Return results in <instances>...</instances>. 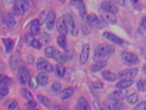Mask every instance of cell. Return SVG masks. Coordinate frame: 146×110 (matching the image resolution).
<instances>
[{
	"label": "cell",
	"instance_id": "obj_19",
	"mask_svg": "<svg viewBox=\"0 0 146 110\" xmlns=\"http://www.w3.org/2000/svg\"><path fill=\"white\" fill-rule=\"evenodd\" d=\"M74 93V87H67L65 88L64 90L60 93V98L62 100H65V99H68L71 97Z\"/></svg>",
	"mask_w": 146,
	"mask_h": 110
},
{
	"label": "cell",
	"instance_id": "obj_1",
	"mask_svg": "<svg viewBox=\"0 0 146 110\" xmlns=\"http://www.w3.org/2000/svg\"><path fill=\"white\" fill-rule=\"evenodd\" d=\"M114 47L111 45L102 43L97 45L94 48V55H101V56L110 57L114 53Z\"/></svg>",
	"mask_w": 146,
	"mask_h": 110
},
{
	"label": "cell",
	"instance_id": "obj_28",
	"mask_svg": "<svg viewBox=\"0 0 146 110\" xmlns=\"http://www.w3.org/2000/svg\"><path fill=\"white\" fill-rule=\"evenodd\" d=\"M57 44L58 46L60 47H62L63 49H65L66 48V37H65V36H64V35H60V36L57 37Z\"/></svg>",
	"mask_w": 146,
	"mask_h": 110
},
{
	"label": "cell",
	"instance_id": "obj_20",
	"mask_svg": "<svg viewBox=\"0 0 146 110\" xmlns=\"http://www.w3.org/2000/svg\"><path fill=\"white\" fill-rule=\"evenodd\" d=\"M40 25H41V23H40L39 20H37V19L33 20L31 25H30V31H31V33L34 35V36H36V35L39 34Z\"/></svg>",
	"mask_w": 146,
	"mask_h": 110
},
{
	"label": "cell",
	"instance_id": "obj_12",
	"mask_svg": "<svg viewBox=\"0 0 146 110\" xmlns=\"http://www.w3.org/2000/svg\"><path fill=\"white\" fill-rule=\"evenodd\" d=\"M36 68L39 71H46V72H53L54 67L49 62L46 61V60L40 59V61L36 65Z\"/></svg>",
	"mask_w": 146,
	"mask_h": 110
},
{
	"label": "cell",
	"instance_id": "obj_54",
	"mask_svg": "<svg viewBox=\"0 0 146 110\" xmlns=\"http://www.w3.org/2000/svg\"><path fill=\"white\" fill-rule=\"evenodd\" d=\"M62 1H64V0H62Z\"/></svg>",
	"mask_w": 146,
	"mask_h": 110
},
{
	"label": "cell",
	"instance_id": "obj_16",
	"mask_svg": "<svg viewBox=\"0 0 146 110\" xmlns=\"http://www.w3.org/2000/svg\"><path fill=\"white\" fill-rule=\"evenodd\" d=\"M75 109H77V110H90L91 109V107L89 106V103L87 102V100L84 97H80L78 99L77 103H76Z\"/></svg>",
	"mask_w": 146,
	"mask_h": 110
},
{
	"label": "cell",
	"instance_id": "obj_55",
	"mask_svg": "<svg viewBox=\"0 0 146 110\" xmlns=\"http://www.w3.org/2000/svg\"><path fill=\"white\" fill-rule=\"evenodd\" d=\"M145 58H146V57H145Z\"/></svg>",
	"mask_w": 146,
	"mask_h": 110
},
{
	"label": "cell",
	"instance_id": "obj_38",
	"mask_svg": "<svg viewBox=\"0 0 146 110\" xmlns=\"http://www.w3.org/2000/svg\"><path fill=\"white\" fill-rule=\"evenodd\" d=\"M25 41H26L27 44L31 45L32 42L34 41L33 34H32V33H27V34H26V36H25Z\"/></svg>",
	"mask_w": 146,
	"mask_h": 110
},
{
	"label": "cell",
	"instance_id": "obj_34",
	"mask_svg": "<svg viewBox=\"0 0 146 110\" xmlns=\"http://www.w3.org/2000/svg\"><path fill=\"white\" fill-rule=\"evenodd\" d=\"M138 98H139V96H138V94L136 93H133L132 95H130V96L127 97V102L131 105H133V104H135L137 101H138Z\"/></svg>",
	"mask_w": 146,
	"mask_h": 110
},
{
	"label": "cell",
	"instance_id": "obj_15",
	"mask_svg": "<svg viewBox=\"0 0 146 110\" xmlns=\"http://www.w3.org/2000/svg\"><path fill=\"white\" fill-rule=\"evenodd\" d=\"M103 36L106 39L111 40V41L115 43V44H118V45H123V40L122 38H120L119 37L115 36L114 34L111 33V32H104Z\"/></svg>",
	"mask_w": 146,
	"mask_h": 110
},
{
	"label": "cell",
	"instance_id": "obj_22",
	"mask_svg": "<svg viewBox=\"0 0 146 110\" xmlns=\"http://www.w3.org/2000/svg\"><path fill=\"white\" fill-rule=\"evenodd\" d=\"M102 77L104 80H106L108 82H113L118 77V76H116L114 73L111 72V71H104L102 73Z\"/></svg>",
	"mask_w": 146,
	"mask_h": 110
},
{
	"label": "cell",
	"instance_id": "obj_8",
	"mask_svg": "<svg viewBox=\"0 0 146 110\" xmlns=\"http://www.w3.org/2000/svg\"><path fill=\"white\" fill-rule=\"evenodd\" d=\"M138 73L137 68H131V69H125L123 71H120L118 73V77L123 79H133Z\"/></svg>",
	"mask_w": 146,
	"mask_h": 110
},
{
	"label": "cell",
	"instance_id": "obj_49",
	"mask_svg": "<svg viewBox=\"0 0 146 110\" xmlns=\"http://www.w3.org/2000/svg\"><path fill=\"white\" fill-rule=\"evenodd\" d=\"M141 26H142V27L146 31V16H144L142 18V21H141Z\"/></svg>",
	"mask_w": 146,
	"mask_h": 110
},
{
	"label": "cell",
	"instance_id": "obj_4",
	"mask_svg": "<svg viewBox=\"0 0 146 110\" xmlns=\"http://www.w3.org/2000/svg\"><path fill=\"white\" fill-rule=\"evenodd\" d=\"M64 17L65 22H66V26H67L69 33L71 34L73 37H77L78 36V28L76 27V24H75L73 17L69 14H65Z\"/></svg>",
	"mask_w": 146,
	"mask_h": 110
},
{
	"label": "cell",
	"instance_id": "obj_39",
	"mask_svg": "<svg viewBox=\"0 0 146 110\" xmlns=\"http://www.w3.org/2000/svg\"><path fill=\"white\" fill-rule=\"evenodd\" d=\"M8 94V88L7 86H1V89H0V97H6Z\"/></svg>",
	"mask_w": 146,
	"mask_h": 110
},
{
	"label": "cell",
	"instance_id": "obj_3",
	"mask_svg": "<svg viewBox=\"0 0 146 110\" xmlns=\"http://www.w3.org/2000/svg\"><path fill=\"white\" fill-rule=\"evenodd\" d=\"M99 14H100L101 19H102L103 22L109 24V25H115L116 24V21H117L116 17H115V15L113 13L106 11V10L101 8L100 11H99Z\"/></svg>",
	"mask_w": 146,
	"mask_h": 110
},
{
	"label": "cell",
	"instance_id": "obj_23",
	"mask_svg": "<svg viewBox=\"0 0 146 110\" xmlns=\"http://www.w3.org/2000/svg\"><path fill=\"white\" fill-rule=\"evenodd\" d=\"M2 40L5 45V47H6L7 52L10 53L13 50V47L15 46V41L13 39H10V38H3Z\"/></svg>",
	"mask_w": 146,
	"mask_h": 110
},
{
	"label": "cell",
	"instance_id": "obj_32",
	"mask_svg": "<svg viewBox=\"0 0 146 110\" xmlns=\"http://www.w3.org/2000/svg\"><path fill=\"white\" fill-rule=\"evenodd\" d=\"M55 50H56V49H55L54 47H46V49H44V54H46V56L47 57L53 58Z\"/></svg>",
	"mask_w": 146,
	"mask_h": 110
},
{
	"label": "cell",
	"instance_id": "obj_36",
	"mask_svg": "<svg viewBox=\"0 0 146 110\" xmlns=\"http://www.w3.org/2000/svg\"><path fill=\"white\" fill-rule=\"evenodd\" d=\"M40 41H41V43L43 45H47L49 42H50V37H49V35L46 34V33H43L41 35V37H40Z\"/></svg>",
	"mask_w": 146,
	"mask_h": 110
},
{
	"label": "cell",
	"instance_id": "obj_6",
	"mask_svg": "<svg viewBox=\"0 0 146 110\" xmlns=\"http://www.w3.org/2000/svg\"><path fill=\"white\" fill-rule=\"evenodd\" d=\"M29 79H30L29 69L25 66L20 67L18 69V80L20 84L27 85L29 82Z\"/></svg>",
	"mask_w": 146,
	"mask_h": 110
},
{
	"label": "cell",
	"instance_id": "obj_27",
	"mask_svg": "<svg viewBox=\"0 0 146 110\" xmlns=\"http://www.w3.org/2000/svg\"><path fill=\"white\" fill-rule=\"evenodd\" d=\"M54 71H55V74H56V76L59 77H63L64 76V73H65V68L64 67V66H62V64H59V65H56L54 67Z\"/></svg>",
	"mask_w": 146,
	"mask_h": 110
},
{
	"label": "cell",
	"instance_id": "obj_9",
	"mask_svg": "<svg viewBox=\"0 0 146 110\" xmlns=\"http://www.w3.org/2000/svg\"><path fill=\"white\" fill-rule=\"evenodd\" d=\"M86 21L91 25V26L93 27H95V28H97V29H101L103 27V23H102V21L95 16V15H94V14H89V15H87L86 17H85V18H84Z\"/></svg>",
	"mask_w": 146,
	"mask_h": 110
},
{
	"label": "cell",
	"instance_id": "obj_53",
	"mask_svg": "<svg viewBox=\"0 0 146 110\" xmlns=\"http://www.w3.org/2000/svg\"><path fill=\"white\" fill-rule=\"evenodd\" d=\"M131 1H132L133 3H134V4H137L139 0H131Z\"/></svg>",
	"mask_w": 146,
	"mask_h": 110
},
{
	"label": "cell",
	"instance_id": "obj_33",
	"mask_svg": "<svg viewBox=\"0 0 146 110\" xmlns=\"http://www.w3.org/2000/svg\"><path fill=\"white\" fill-rule=\"evenodd\" d=\"M137 88L141 92H146V80L141 79L137 82Z\"/></svg>",
	"mask_w": 146,
	"mask_h": 110
},
{
	"label": "cell",
	"instance_id": "obj_11",
	"mask_svg": "<svg viewBox=\"0 0 146 110\" xmlns=\"http://www.w3.org/2000/svg\"><path fill=\"white\" fill-rule=\"evenodd\" d=\"M56 28H57V31L60 33V35H64V36H66L67 35L68 28L66 26V22H65V20H64V17L57 18Z\"/></svg>",
	"mask_w": 146,
	"mask_h": 110
},
{
	"label": "cell",
	"instance_id": "obj_26",
	"mask_svg": "<svg viewBox=\"0 0 146 110\" xmlns=\"http://www.w3.org/2000/svg\"><path fill=\"white\" fill-rule=\"evenodd\" d=\"M92 26L90 25L86 20L82 24V31H83V33H84V35H89L90 33L92 32Z\"/></svg>",
	"mask_w": 146,
	"mask_h": 110
},
{
	"label": "cell",
	"instance_id": "obj_5",
	"mask_svg": "<svg viewBox=\"0 0 146 110\" xmlns=\"http://www.w3.org/2000/svg\"><path fill=\"white\" fill-rule=\"evenodd\" d=\"M121 57H122L123 62L125 65H128V66H134V65H138L140 60L137 56H135L134 54L130 53V52H123L121 55Z\"/></svg>",
	"mask_w": 146,
	"mask_h": 110
},
{
	"label": "cell",
	"instance_id": "obj_40",
	"mask_svg": "<svg viewBox=\"0 0 146 110\" xmlns=\"http://www.w3.org/2000/svg\"><path fill=\"white\" fill-rule=\"evenodd\" d=\"M36 107H37V104H36V102L33 101V100H30V101L27 105V109H35Z\"/></svg>",
	"mask_w": 146,
	"mask_h": 110
},
{
	"label": "cell",
	"instance_id": "obj_37",
	"mask_svg": "<svg viewBox=\"0 0 146 110\" xmlns=\"http://www.w3.org/2000/svg\"><path fill=\"white\" fill-rule=\"evenodd\" d=\"M31 46L35 48V49H38L40 50L42 48V46H43V44L41 43V41L40 40H36V39H34V41L32 42L31 44Z\"/></svg>",
	"mask_w": 146,
	"mask_h": 110
},
{
	"label": "cell",
	"instance_id": "obj_52",
	"mask_svg": "<svg viewBox=\"0 0 146 110\" xmlns=\"http://www.w3.org/2000/svg\"><path fill=\"white\" fill-rule=\"evenodd\" d=\"M27 63L32 65V64L34 63V57H30V56L27 57Z\"/></svg>",
	"mask_w": 146,
	"mask_h": 110
},
{
	"label": "cell",
	"instance_id": "obj_25",
	"mask_svg": "<svg viewBox=\"0 0 146 110\" xmlns=\"http://www.w3.org/2000/svg\"><path fill=\"white\" fill-rule=\"evenodd\" d=\"M53 59H54L55 61L58 62L59 64H63V63L64 62V60H65L64 54H63V53H61L60 51H58L57 49L55 50V52H54V55Z\"/></svg>",
	"mask_w": 146,
	"mask_h": 110
},
{
	"label": "cell",
	"instance_id": "obj_30",
	"mask_svg": "<svg viewBox=\"0 0 146 110\" xmlns=\"http://www.w3.org/2000/svg\"><path fill=\"white\" fill-rule=\"evenodd\" d=\"M20 94H21L22 97L28 100V101H30V100H33V95L31 94V92H29L27 89L22 88L21 90H20Z\"/></svg>",
	"mask_w": 146,
	"mask_h": 110
},
{
	"label": "cell",
	"instance_id": "obj_46",
	"mask_svg": "<svg viewBox=\"0 0 146 110\" xmlns=\"http://www.w3.org/2000/svg\"><path fill=\"white\" fill-rule=\"evenodd\" d=\"M83 2H84L83 0H70V4H71L72 6L74 7H76L79 4H81Z\"/></svg>",
	"mask_w": 146,
	"mask_h": 110
},
{
	"label": "cell",
	"instance_id": "obj_45",
	"mask_svg": "<svg viewBox=\"0 0 146 110\" xmlns=\"http://www.w3.org/2000/svg\"><path fill=\"white\" fill-rule=\"evenodd\" d=\"M38 84H36V81H35V79L33 77H31L29 79V82H28V86L29 87H31V88H36V86H37Z\"/></svg>",
	"mask_w": 146,
	"mask_h": 110
},
{
	"label": "cell",
	"instance_id": "obj_24",
	"mask_svg": "<svg viewBox=\"0 0 146 110\" xmlns=\"http://www.w3.org/2000/svg\"><path fill=\"white\" fill-rule=\"evenodd\" d=\"M106 66V64L105 63H97L95 62L94 64H93L91 67H90V70H91L92 72H98L100 71L101 69H104Z\"/></svg>",
	"mask_w": 146,
	"mask_h": 110
},
{
	"label": "cell",
	"instance_id": "obj_50",
	"mask_svg": "<svg viewBox=\"0 0 146 110\" xmlns=\"http://www.w3.org/2000/svg\"><path fill=\"white\" fill-rule=\"evenodd\" d=\"M54 109H55V110H68V107H61V106H56V107H54Z\"/></svg>",
	"mask_w": 146,
	"mask_h": 110
},
{
	"label": "cell",
	"instance_id": "obj_18",
	"mask_svg": "<svg viewBox=\"0 0 146 110\" xmlns=\"http://www.w3.org/2000/svg\"><path fill=\"white\" fill-rule=\"evenodd\" d=\"M48 80H49L48 76L46 73H44V72L39 73L36 76V81H37L38 85H40L41 87L46 86L47 83H48Z\"/></svg>",
	"mask_w": 146,
	"mask_h": 110
},
{
	"label": "cell",
	"instance_id": "obj_31",
	"mask_svg": "<svg viewBox=\"0 0 146 110\" xmlns=\"http://www.w3.org/2000/svg\"><path fill=\"white\" fill-rule=\"evenodd\" d=\"M0 84L1 86H11L13 84L12 78H9L6 76H1V79H0Z\"/></svg>",
	"mask_w": 146,
	"mask_h": 110
},
{
	"label": "cell",
	"instance_id": "obj_43",
	"mask_svg": "<svg viewBox=\"0 0 146 110\" xmlns=\"http://www.w3.org/2000/svg\"><path fill=\"white\" fill-rule=\"evenodd\" d=\"M112 109H123V105L120 103V101H115V103L113 105H112Z\"/></svg>",
	"mask_w": 146,
	"mask_h": 110
},
{
	"label": "cell",
	"instance_id": "obj_21",
	"mask_svg": "<svg viewBox=\"0 0 146 110\" xmlns=\"http://www.w3.org/2000/svg\"><path fill=\"white\" fill-rule=\"evenodd\" d=\"M133 84V79H123L116 84V87L120 89H126L130 87H132Z\"/></svg>",
	"mask_w": 146,
	"mask_h": 110
},
{
	"label": "cell",
	"instance_id": "obj_2",
	"mask_svg": "<svg viewBox=\"0 0 146 110\" xmlns=\"http://www.w3.org/2000/svg\"><path fill=\"white\" fill-rule=\"evenodd\" d=\"M28 3L26 0H17L14 5V13L17 16H24L28 10Z\"/></svg>",
	"mask_w": 146,
	"mask_h": 110
},
{
	"label": "cell",
	"instance_id": "obj_17",
	"mask_svg": "<svg viewBox=\"0 0 146 110\" xmlns=\"http://www.w3.org/2000/svg\"><path fill=\"white\" fill-rule=\"evenodd\" d=\"M124 97H125V94L122 91H114L113 93H111L109 96H108V98L110 100H113V101H122V100L124 99Z\"/></svg>",
	"mask_w": 146,
	"mask_h": 110
},
{
	"label": "cell",
	"instance_id": "obj_51",
	"mask_svg": "<svg viewBox=\"0 0 146 110\" xmlns=\"http://www.w3.org/2000/svg\"><path fill=\"white\" fill-rule=\"evenodd\" d=\"M94 107L96 108V109H102V107H100V105H99V102L98 101H94Z\"/></svg>",
	"mask_w": 146,
	"mask_h": 110
},
{
	"label": "cell",
	"instance_id": "obj_44",
	"mask_svg": "<svg viewBox=\"0 0 146 110\" xmlns=\"http://www.w3.org/2000/svg\"><path fill=\"white\" fill-rule=\"evenodd\" d=\"M91 85L94 89H101V88L104 87V85L100 82H92Z\"/></svg>",
	"mask_w": 146,
	"mask_h": 110
},
{
	"label": "cell",
	"instance_id": "obj_35",
	"mask_svg": "<svg viewBox=\"0 0 146 110\" xmlns=\"http://www.w3.org/2000/svg\"><path fill=\"white\" fill-rule=\"evenodd\" d=\"M61 88H62V87L59 83H54L52 85V87H51V93L52 94H57L61 91Z\"/></svg>",
	"mask_w": 146,
	"mask_h": 110
},
{
	"label": "cell",
	"instance_id": "obj_14",
	"mask_svg": "<svg viewBox=\"0 0 146 110\" xmlns=\"http://www.w3.org/2000/svg\"><path fill=\"white\" fill-rule=\"evenodd\" d=\"M101 8H103L104 10H106V11H109V12H112L113 14H116L118 13L119 9H118V7L115 6L114 4H113L112 2H108V1H105V2H103L101 4Z\"/></svg>",
	"mask_w": 146,
	"mask_h": 110
},
{
	"label": "cell",
	"instance_id": "obj_10",
	"mask_svg": "<svg viewBox=\"0 0 146 110\" xmlns=\"http://www.w3.org/2000/svg\"><path fill=\"white\" fill-rule=\"evenodd\" d=\"M89 54H90V45L85 44V45H84L81 54H80V57H79L80 65H84L87 62V60L89 58Z\"/></svg>",
	"mask_w": 146,
	"mask_h": 110
},
{
	"label": "cell",
	"instance_id": "obj_42",
	"mask_svg": "<svg viewBox=\"0 0 146 110\" xmlns=\"http://www.w3.org/2000/svg\"><path fill=\"white\" fill-rule=\"evenodd\" d=\"M134 110H146V102L143 101L142 103H140L138 106L134 107Z\"/></svg>",
	"mask_w": 146,
	"mask_h": 110
},
{
	"label": "cell",
	"instance_id": "obj_47",
	"mask_svg": "<svg viewBox=\"0 0 146 110\" xmlns=\"http://www.w3.org/2000/svg\"><path fill=\"white\" fill-rule=\"evenodd\" d=\"M113 2H115L116 4H118L121 7H125L126 6V0H113Z\"/></svg>",
	"mask_w": 146,
	"mask_h": 110
},
{
	"label": "cell",
	"instance_id": "obj_48",
	"mask_svg": "<svg viewBox=\"0 0 146 110\" xmlns=\"http://www.w3.org/2000/svg\"><path fill=\"white\" fill-rule=\"evenodd\" d=\"M46 13H44V11L41 13V15H40V19H39V22L40 23H43V22H44V20H46Z\"/></svg>",
	"mask_w": 146,
	"mask_h": 110
},
{
	"label": "cell",
	"instance_id": "obj_7",
	"mask_svg": "<svg viewBox=\"0 0 146 110\" xmlns=\"http://www.w3.org/2000/svg\"><path fill=\"white\" fill-rule=\"evenodd\" d=\"M55 19H56V16L54 10H49L46 14V17L44 20V24H46V27L48 31H52L54 27V23Z\"/></svg>",
	"mask_w": 146,
	"mask_h": 110
},
{
	"label": "cell",
	"instance_id": "obj_41",
	"mask_svg": "<svg viewBox=\"0 0 146 110\" xmlns=\"http://www.w3.org/2000/svg\"><path fill=\"white\" fill-rule=\"evenodd\" d=\"M18 107V103L17 101H11V103H10L8 105L7 108L10 109V110H15V109H17Z\"/></svg>",
	"mask_w": 146,
	"mask_h": 110
},
{
	"label": "cell",
	"instance_id": "obj_29",
	"mask_svg": "<svg viewBox=\"0 0 146 110\" xmlns=\"http://www.w3.org/2000/svg\"><path fill=\"white\" fill-rule=\"evenodd\" d=\"M37 98H38L39 101L44 105V107H49L50 106H51V100H50L48 97L41 96V95H37Z\"/></svg>",
	"mask_w": 146,
	"mask_h": 110
},
{
	"label": "cell",
	"instance_id": "obj_13",
	"mask_svg": "<svg viewBox=\"0 0 146 110\" xmlns=\"http://www.w3.org/2000/svg\"><path fill=\"white\" fill-rule=\"evenodd\" d=\"M2 18H3V21L5 22V24H6L8 27L13 28L16 27V25H17L16 20H15V18L9 13H3Z\"/></svg>",
	"mask_w": 146,
	"mask_h": 110
}]
</instances>
